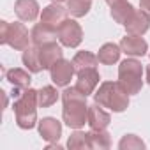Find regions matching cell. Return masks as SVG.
Masks as SVG:
<instances>
[{
    "mask_svg": "<svg viewBox=\"0 0 150 150\" xmlns=\"http://www.w3.org/2000/svg\"><path fill=\"white\" fill-rule=\"evenodd\" d=\"M87 97L81 90L76 87L65 88L62 92V118L67 127L71 129H81L85 124H88V106H87Z\"/></svg>",
    "mask_w": 150,
    "mask_h": 150,
    "instance_id": "6da1fadb",
    "label": "cell"
},
{
    "mask_svg": "<svg viewBox=\"0 0 150 150\" xmlns=\"http://www.w3.org/2000/svg\"><path fill=\"white\" fill-rule=\"evenodd\" d=\"M94 99L103 108H108L113 113H122L129 106V94L124 90V87L118 81H104V83H101L99 90L94 94Z\"/></svg>",
    "mask_w": 150,
    "mask_h": 150,
    "instance_id": "7a4b0ae2",
    "label": "cell"
},
{
    "mask_svg": "<svg viewBox=\"0 0 150 150\" xmlns=\"http://www.w3.org/2000/svg\"><path fill=\"white\" fill-rule=\"evenodd\" d=\"M37 90L27 88L21 97L14 99L13 110L16 117V124L20 129H32L37 124Z\"/></svg>",
    "mask_w": 150,
    "mask_h": 150,
    "instance_id": "3957f363",
    "label": "cell"
},
{
    "mask_svg": "<svg viewBox=\"0 0 150 150\" xmlns=\"http://www.w3.org/2000/svg\"><path fill=\"white\" fill-rule=\"evenodd\" d=\"M143 67L141 62H138L136 58H125L124 62H120L118 65V83L124 87V90L129 96L139 94L141 87H143Z\"/></svg>",
    "mask_w": 150,
    "mask_h": 150,
    "instance_id": "277c9868",
    "label": "cell"
},
{
    "mask_svg": "<svg viewBox=\"0 0 150 150\" xmlns=\"http://www.w3.org/2000/svg\"><path fill=\"white\" fill-rule=\"evenodd\" d=\"M30 34L25 28L23 23H9V21H0V42L9 44L11 48L18 51H25L30 42Z\"/></svg>",
    "mask_w": 150,
    "mask_h": 150,
    "instance_id": "5b68a950",
    "label": "cell"
},
{
    "mask_svg": "<svg viewBox=\"0 0 150 150\" xmlns=\"http://www.w3.org/2000/svg\"><path fill=\"white\" fill-rule=\"evenodd\" d=\"M58 41L67 48H76L83 41V30L74 20H65L58 27Z\"/></svg>",
    "mask_w": 150,
    "mask_h": 150,
    "instance_id": "8992f818",
    "label": "cell"
},
{
    "mask_svg": "<svg viewBox=\"0 0 150 150\" xmlns=\"http://www.w3.org/2000/svg\"><path fill=\"white\" fill-rule=\"evenodd\" d=\"M76 72V67H74L72 62L65 60V58H60L51 69H50V76H51V81L57 85V87H67Z\"/></svg>",
    "mask_w": 150,
    "mask_h": 150,
    "instance_id": "52a82bcc",
    "label": "cell"
},
{
    "mask_svg": "<svg viewBox=\"0 0 150 150\" xmlns=\"http://www.w3.org/2000/svg\"><path fill=\"white\" fill-rule=\"evenodd\" d=\"M99 72L96 67H85V69H80L76 72V88L81 90L85 96H90L94 94L96 87L99 85Z\"/></svg>",
    "mask_w": 150,
    "mask_h": 150,
    "instance_id": "ba28073f",
    "label": "cell"
},
{
    "mask_svg": "<svg viewBox=\"0 0 150 150\" xmlns=\"http://www.w3.org/2000/svg\"><path fill=\"white\" fill-rule=\"evenodd\" d=\"M67 13H69L67 9H64L60 4H55V2H53V4H50V6H46V7L42 9V13H41V21L58 30V27L67 20Z\"/></svg>",
    "mask_w": 150,
    "mask_h": 150,
    "instance_id": "9c48e42d",
    "label": "cell"
},
{
    "mask_svg": "<svg viewBox=\"0 0 150 150\" xmlns=\"http://www.w3.org/2000/svg\"><path fill=\"white\" fill-rule=\"evenodd\" d=\"M120 48H122V51H124L125 55H129V57H143V55H146V51H148L146 41H145L141 35H132V34L125 35V37L120 41Z\"/></svg>",
    "mask_w": 150,
    "mask_h": 150,
    "instance_id": "30bf717a",
    "label": "cell"
},
{
    "mask_svg": "<svg viewBox=\"0 0 150 150\" xmlns=\"http://www.w3.org/2000/svg\"><path fill=\"white\" fill-rule=\"evenodd\" d=\"M127 34L132 35H143L148 28H150V14H146L143 9H136L132 13V16L129 18V21L124 25Z\"/></svg>",
    "mask_w": 150,
    "mask_h": 150,
    "instance_id": "8fae6325",
    "label": "cell"
},
{
    "mask_svg": "<svg viewBox=\"0 0 150 150\" xmlns=\"http://www.w3.org/2000/svg\"><path fill=\"white\" fill-rule=\"evenodd\" d=\"M37 127H39L41 138H42L44 141H48V143L58 141L60 136H62V124H60L57 118H53V117L42 118V120L37 124Z\"/></svg>",
    "mask_w": 150,
    "mask_h": 150,
    "instance_id": "7c38bea8",
    "label": "cell"
},
{
    "mask_svg": "<svg viewBox=\"0 0 150 150\" xmlns=\"http://www.w3.org/2000/svg\"><path fill=\"white\" fill-rule=\"evenodd\" d=\"M58 37V30L46 25V23H37L32 32H30V39L34 42V46H42V44H48V42H55Z\"/></svg>",
    "mask_w": 150,
    "mask_h": 150,
    "instance_id": "4fadbf2b",
    "label": "cell"
},
{
    "mask_svg": "<svg viewBox=\"0 0 150 150\" xmlns=\"http://www.w3.org/2000/svg\"><path fill=\"white\" fill-rule=\"evenodd\" d=\"M37 48H39V58H41L42 69H51L60 58H64V51L57 42H48Z\"/></svg>",
    "mask_w": 150,
    "mask_h": 150,
    "instance_id": "5bb4252c",
    "label": "cell"
},
{
    "mask_svg": "<svg viewBox=\"0 0 150 150\" xmlns=\"http://www.w3.org/2000/svg\"><path fill=\"white\" fill-rule=\"evenodd\" d=\"M14 13L21 21H34L39 16V4L37 0H16Z\"/></svg>",
    "mask_w": 150,
    "mask_h": 150,
    "instance_id": "9a60e30c",
    "label": "cell"
},
{
    "mask_svg": "<svg viewBox=\"0 0 150 150\" xmlns=\"http://www.w3.org/2000/svg\"><path fill=\"white\" fill-rule=\"evenodd\" d=\"M110 122H111L110 113H106L99 103H94L92 106H88V125H90V129H106L110 125Z\"/></svg>",
    "mask_w": 150,
    "mask_h": 150,
    "instance_id": "2e32d148",
    "label": "cell"
},
{
    "mask_svg": "<svg viewBox=\"0 0 150 150\" xmlns=\"http://www.w3.org/2000/svg\"><path fill=\"white\" fill-rule=\"evenodd\" d=\"M134 11H136V9L132 7V4H129L127 0H120V2H115V4L111 6V18H113L117 23L125 25V23L129 21V18L132 16Z\"/></svg>",
    "mask_w": 150,
    "mask_h": 150,
    "instance_id": "e0dca14e",
    "label": "cell"
},
{
    "mask_svg": "<svg viewBox=\"0 0 150 150\" xmlns=\"http://www.w3.org/2000/svg\"><path fill=\"white\" fill-rule=\"evenodd\" d=\"M120 53H122V48H120L118 44H115V42H106V44L101 46V50H99V53H97V58H99L101 64L111 65V64L118 62Z\"/></svg>",
    "mask_w": 150,
    "mask_h": 150,
    "instance_id": "ac0fdd59",
    "label": "cell"
},
{
    "mask_svg": "<svg viewBox=\"0 0 150 150\" xmlns=\"http://www.w3.org/2000/svg\"><path fill=\"white\" fill-rule=\"evenodd\" d=\"M6 80L13 85V87H18V88H30V83H32V78L30 74L23 69H9L6 71Z\"/></svg>",
    "mask_w": 150,
    "mask_h": 150,
    "instance_id": "d6986e66",
    "label": "cell"
},
{
    "mask_svg": "<svg viewBox=\"0 0 150 150\" xmlns=\"http://www.w3.org/2000/svg\"><path fill=\"white\" fill-rule=\"evenodd\" d=\"M23 65L30 71V72H41L42 71V64H41V58H39V48L34 46V48H27L23 51Z\"/></svg>",
    "mask_w": 150,
    "mask_h": 150,
    "instance_id": "ffe728a7",
    "label": "cell"
},
{
    "mask_svg": "<svg viewBox=\"0 0 150 150\" xmlns=\"http://www.w3.org/2000/svg\"><path fill=\"white\" fill-rule=\"evenodd\" d=\"M90 138V146L97 150H106L111 146V136L106 129H92L88 132Z\"/></svg>",
    "mask_w": 150,
    "mask_h": 150,
    "instance_id": "44dd1931",
    "label": "cell"
},
{
    "mask_svg": "<svg viewBox=\"0 0 150 150\" xmlns=\"http://www.w3.org/2000/svg\"><path fill=\"white\" fill-rule=\"evenodd\" d=\"M57 99H58V92L51 85H46L41 90H37V104H39V108H50V106H53L57 103Z\"/></svg>",
    "mask_w": 150,
    "mask_h": 150,
    "instance_id": "7402d4cb",
    "label": "cell"
},
{
    "mask_svg": "<svg viewBox=\"0 0 150 150\" xmlns=\"http://www.w3.org/2000/svg\"><path fill=\"white\" fill-rule=\"evenodd\" d=\"M97 62H99V58L94 53H90V51H78L76 55H74V58H72V64H74V67H76V71L85 69V67H96Z\"/></svg>",
    "mask_w": 150,
    "mask_h": 150,
    "instance_id": "603a6c76",
    "label": "cell"
},
{
    "mask_svg": "<svg viewBox=\"0 0 150 150\" xmlns=\"http://www.w3.org/2000/svg\"><path fill=\"white\" fill-rule=\"evenodd\" d=\"M90 9H92L90 0H67V11L74 18H81V16L88 14Z\"/></svg>",
    "mask_w": 150,
    "mask_h": 150,
    "instance_id": "cb8c5ba5",
    "label": "cell"
},
{
    "mask_svg": "<svg viewBox=\"0 0 150 150\" xmlns=\"http://www.w3.org/2000/svg\"><path fill=\"white\" fill-rule=\"evenodd\" d=\"M67 146L69 148H76V150H81V148H92L90 146V138H88V132H81L76 129V132H72L67 139Z\"/></svg>",
    "mask_w": 150,
    "mask_h": 150,
    "instance_id": "d4e9b609",
    "label": "cell"
},
{
    "mask_svg": "<svg viewBox=\"0 0 150 150\" xmlns=\"http://www.w3.org/2000/svg\"><path fill=\"white\" fill-rule=\"evenodd\" d=\"M118 148L120 150H143L145 148V143L136 134H125L118 141Z\"/></svg>",
    "mask_w": 150,
    "mask_h": 150,
    "instance_id": "484cf974",
    "label": "cell"
},
{
    "mask_svg": "<svg viewBox=\"0 0 150 150\" xmlns=\"http://www.w3.org/2000/svg\"><path fill=\"white\" fill-rule=\"evenodd\" d=\"M139 9H143L146 14H150V0H139Z\"/></svg>",
    "mask_w": 150,
    "mask_h": 150,
    "instance_id": "4316f807",
    "label": "cell"
},
{
    "mask_svg": "<svg viewBox=\"0 0 150 150\" xmlns=\"http://www.w3.org/2000/svg\"><path fill=\"white\" fill-rule=\"evenodd\" d=\"M146 83L150 85V65L146 67Z\"/></svg>",
    "mask_w": 150,
    "mask_h": 150,
    "instance_id": "83f0119b",
    "label": "cell"
},
{
    "mask_svg": "<svg viewBox=\"0 0 150 150\" xmlns=\"http://www.w3.org/2000/svg\"><path fill=\"white\" fill-rule=\"evenodd\" d=\"M106 2H108V4H110V6H113V4H115V2H120V0H106Z\"/></svg>",
    "mask_w": 150,
    "mask_h": 150,
    "instance_id": "f1b7e54d",
    "label": "cell"
},
{
    "mask_svg": "<svg viewBox=\"0 0 150 150\" xmlns=\"http://www.w3.org/2000/svg\"><path fill=\"white\" fill-rule=\"evenodd\" d=\"M51 2H55V4H60V2H64V0H51Z\"/></svg>",
    "mask_w": 150,
    "mask_h": 150,
    "instance_id": "f546056e",
    "label": "cell"
}]
</instances>
